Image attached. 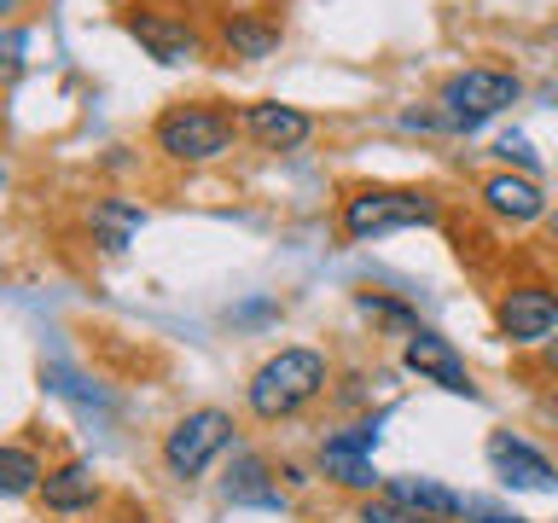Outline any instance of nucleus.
<instances>
[{"mask_svg":"<svg viewBox=\"0 0 558 523\" xmlns=\"http://www.w3.org/2000/svg\"><path fill=\"white\" fill-rule=\"evenodd\" d=\"M518 94H523V82L512 76V70L471 64V70H453V76H448L442 87H436V105H442L436 117L408 111L401 122H408V129H448V134H471V129H483L488 117H500L506 105H518Z\"/></svg>","mask_w":558,"mask_h":523,"instance_id":"obj_1","label":"nucleus"},{"mask_svg":"<svg viewBox=\"0 0 558 523\" xmlns=\"http://www.w3.org/2000/svg\"><path fill=\"white\" fill-rule=\"evenodd\" d=\"M326 378H331V366L320 349H279V355H268L251 373V384H244V401H251V413L256 418H291V413H303L314 396L326 390Z\"/></svg>","mask_w":558,"mask_h":523,"instance_id":"obj_2","label":"nucleus"},{"mask_svg":"<svg viewBox=\"0 0 558 523\" xmlns=\"http://www.w3.org/2000/svg\"><path fill=\"white\" fill-rule=\"evenodd\" d=\"M401 227H436V198L408 186H361L343 198V233L349 239H384Z\"/></svg>","mask_w":558,"mask_h":523,"instance_id":"obj_3","label":"nucleus"},{"mask_svg":"<svg viewBox=\"0 0 558 523\" xmlns=\"http://www.w3.org/2000/svg\"><path fill=\"white\" fill-rule=\"evenodd\" d=\"M157 151L174 157V163H209V157L233 151V117L221 105H169L157 117Z\"/></svg>","mask_w":558,"mask_h":523,"instance_id":"obj_4","label":"nucleus"},{"mask_svg":"<svg viewBox=\"0 0 558 523\" xmlns=\"http://www.w3.org/2000/svg\"><path fill=\"white\" fill-rule=\"evenodd\" d=\"M233 442V418H227L221 408H198V413H186L181 425H174L163 436V465H169V477H181L192 483L198 471L216 460V453Z\"/></svg>","mask_w":558,"mask_h":523,"instance_id":"obj_5","label":"nucleus"},{"mask_svg":"<svg viewBox=\"0 0 558 523\" xmlns=\"http://www.w3.org/2000/svg\"><path fill=\"white\" fill-rule=\"evenodd\" d=\"M378 425H384V413L378 418H366V425L355 430H338V436H326L320 442V471L331 483H343V488H378V465H373V448H378Z\"/></svg>","mask_w":558,"mask_h":523,"instance_id":"obj_6","label":"nucleus"},{"mask_svg":"<svg viewBox=\"0 0 558 523\" xmlns=\"http://www.w3.org/2000/svg\"><path fill=\"white\" fill-rule=\"evenodd\" d=\"M122 29L134 35L140 47L151 52L157 64H198V52H204V35L186 24V17H169V12H146V7H134L129 17H122Z\"/></svg>","mask_w":558,"mask_h":523,"instance_id":"obj_7","label":"nucleus"},{"mask_svg":"<svg viewBox=\"0 0 558 523\" xmlns=\"http://www.w3.org/2000/svg\"><path fill=\"white\" fill-rule=\"evenodd\" d=\"M553 326H558V291L512 285L500 296V338L506 343H547Z\"/></svg>","mask_w":558,"mask_h":523,"instance_id":"obj_8","label":"nucleus"},{"mask_svg":"<svg viewBox=\"0 0 558 523\" xmlns=\"http://www.w3.org/2000/svg\"><path fill=\"white\" fill-rule=\"evenodd\" d=\"M401 366H408V373H418V378H430V384H442L448 396L477 401V384H471L465 361L453 355V343H448V338H436V331H413L408 349H401Z\"/></svg>","mask_w":558,"mask_h":523,"instance_id":"obj_9","label":"nucleus"},{"mask_svg":"<svg viewBox=\"0 0 558 523\" xmlns=\"http://www.w3.org/2000/svg\"><path fill=\"white\" fill-rule=\"evenodd\" d=\"M239 129L251 134L256 146H268V151H296L314 134V117L296 111V105H279V99H256V105H244Z\"/></svg>","mask_w":558,"mask_h":523,"instance_id":"obj_10","label":"nucleus"},{"mask_svg":"<svg viewBox=\"0 0 558 523\" xmlns=\"http://www.w3.org/2000/svg\"><path fill=\"white\" fill-rule=\"evenodd\" d=\"M488 465H495V477L506 488H553L558 483V471H553L547 453H535L530 442H518L512 430L488 436Z\"/></svg>","mask_w":558,"mask_h":523,"instance_id":"obj_11","label":"nucleus"},{"mask_svg":"<svg viewBox=\"0 0 558 523\" xmlns=\"http://www.w3.org/2000/svg\"><path fill=\"white\" fill-rule=\"evenodd\" d=\"M483 204L495 209V216H506V221L547 216V192H541V181H535V174H512V169L488 174V181H483Z\"/></svg>","mask_w":558,"mask_h":523,"instance_id":"obj_12","label":"nucleus"},{"mask_svg":"<svg viewBox=\"0 0 558 523\" xmlns=\"http://www.w3.org/2000/svg\"><path fill=\"white\" fill-rule=\"evenodd\" d=\"M221 47H227V59L262 64L279 52V24H268L256 12H233V17H221Z\"/></svg>","mask_w":558,"mask_h":523,"instance_id":"obj_13","label":"nucleus"},{"mask_svg":"<svg viewBox=\"0 0 558 523\" xmlns=\"http://www.w3.org/2000/svg\"><path fill=\"white\" fill-rule=\"evenodd\" d=\"M384 495L401 500V506H413V512H425V518H436V523L465 518V495H453V488H442L436 477H390V483H384Z\"/></svg>","mask_w":558,"mask_h":523,"instance_id":"obj_14","label":"nucleus"},{"mask_svg":"<svg viewBox=\"0 0 558 523\" xmlns=\"http://www.w3.org/2000/svg\"><path fill=\"white\" fill-rule=\"evenodd\" d=\"M221 495L233 506H262V512H279V506H286V495L268 483V460H262V453H239L233 471H227V483H221Z\"/></svg>","mask_w":558,"mask_h":523,"instance_id":"obj_15","label":"nucleus"},{"mask_svg":"<svg viewBox=\"0 0 558 523\" xmlns=\"http://www.w3.org/2000/svg\"><path fill=\"white\" fill-rule=\"evenodd\" d=\"M87 227H94V244H99V251L117 256V251H129L134 233L146 227V209L129 204V198H99L94 216H87Z\"/></svg>","mask_w":558,"mask_h":523,"instance_id":"obj_16","label":"nucleus"},{"mask_svg":"<svg viewBox=\"0 0 558 523\" xmlns=\"http://www.w3.org/2000/svg\"><path fill=\"white\" fill-rule=\"evenodd\" d=\"M41 495H47L52 512H82V506H94V495H99L94 465H87V460H70V465H59V471H47Z\"/></svg>","mask_w":558,"mask_h":523,"instance_id":"obj_17","label":"nucleus"},{"mask_svg":"<svg viewBox=\"0 0 558 523\" xmlns=\"http://www.w3.org/2000/svg\"><path fill=\"white\" fill-rule=\"evenodd\" d=\"M35 477H47V471H41V460H35L24 442H12L7 453H0V488H7L12 500H17V495H29Z\"/></svg>","mask_w":558,"mask_h":523,"instance_id":"obj_18","label":"nucleus"},{"mask_svg":"<svg viewBox=\"0 0 558 523\" xmlns=\"http://www.w3.org/2000/svg\"><path fill=\"white\" fill-rule=\"evenodd\" d=\"M361 314H373V320L396 326L401 338H413V331H425V326H418V314H413L408 303H390V296H373V291H361Z\"/></svg>","mask_w":558,"mask_h":523,"instance_id":"obj_19","label":"nucleus"},{"mask_svg":"<svg viewBox=\"0 0 558 523\" xmlns=\"http://www.w3.org/2000/svg\"><path fill=\"white\" fill-rule=\"evenodd\" d=\"M361 523H436V518L413 512V506H401V500H390V495H378V500L361 506Z\"/></svg>","mask_w":558,"mask_h":523,"instance_id":"obj_20","label":"nucleus"},{"mask_svg":"<svg viewBox=\"0 0 558 523\" xmlns=\"http://www.w3.org/2000/svg\"><path fill=\"white\" fill-rule=\"evenodd\" d=\"M495 151L506 157V163H518V174H535V169H541V157L530 151V139H523L518 129H512V134H500V146H495Z\"/></svg>","mask_w":558,"mask_h":523,"instance_id":"obj_21","label":"nucleus"},{"mask_svg":"<svg viewBox=\"0 0 558 523\" xmlns=\"http://www.w3.org/2000/svg\"><path fill=\"white\" fill-rule=\"evenodd\" d=\"M465 518L471 523H530V518L506 512V506H495V500H465Z\"/></svg>","mask_w":558,"mask_h":523,"instance_id":"obj_22","label":"nucleus"},{"mask_svg":"<svg viewBox=\"0 0 558 523\" xmlns=\"http://www.w3.org/2000/svg\"><path fill=\"white\" fill-rule=\"evenodd\" d=\"M547 366H553V373H558V343H547Z\"/></svg>","mask_w":558,"mask_h":523,"instance_id":"obj_23","label":"nucleus"},{"mask_svg":"<svg viewBox=\"0 0 558 523\" xmlns=\"http://www.w3.org/2000/svg\"><path fill=\"white\" fill-rule=\"evenodd\" d=\"M553 413H558V396H553Z\"/></svg>","mask_w":558,"mask_h":523,"instance_id":"obj_24","label":"nucleus"}]
</instances>
